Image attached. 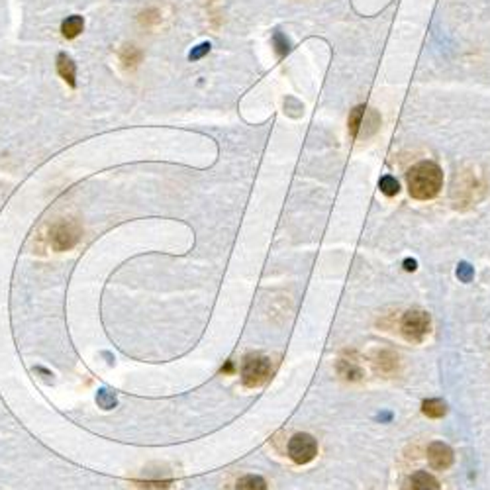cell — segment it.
I'll list each match as a JSON object with an SVG mask.
<instances>
[{"label": "cell", "instance_id": "obj_21", "mask_svg": "<svg viewBox=\"0 0 490 490\" xmlns=\"http://www.w3.org/2000/svg\"><path fill=\"white\" fill-rule=\"evenodd\" d=\"M404 269H406V271H416V261H414V259H406V261H404Z\"/></svg>", "mask_w": 490, "mask_h": 490}, {"label": "cell", "instance_id": "obj_4", "mask_svg": "<svg viewBox=\"0 0 490 490\" xmlns=\"http://www.w3.org/2000/svg\"><path fill=\"white\" fill-rule=\"evenodd\" d=\"M430 314L423 310H408L402 316L400 331L408 341H422L430 331Z\"/></svg>", "mask_w": 490, "mask_h": 490}, {"label": "cell", "instance_id": "obj_19", "mask_svg": "<svg viewBox=\"0 0 490 490\" xmlns=\"http://www.w3.org/2000/svg\"><path fill=\"white\" fill-rule=\"evenodd\" d=\"M473 267L469 265V263H461L459 267H457V277L463 281V283H471V279H473Z\"/></svg>", "mask_w": 490, "mask_h": 490}, {"label": "cell", "instance_id": "obj_15", "mask_svg": "<svg viewBox=\"0 0 490 490\" xmlns=\"http://www.w3.org/2000/svg\"><path fill=\"white\" fill-rule=\"evenodd\" d=\"M161 22V10L159 8H145L143 12L139 14V24L145 27H155Z\"/></svg>", "mask_w": 490, "mask_h": 490}, {"label": "cell", "instance_id": "obj_5", "mask_svg": "<svg viewBox=\"0 0 490 490\" xmlns=\"http://www.w3.org/2000/svg\"><path fill=\"white\" fill-rule=\"evenodd\" d=\"M288 455L296 465H306L318 455V443L310 434H296L288 441Z\"/></svg>", "mask_w": 490, "mask_h": 490}, {"label": "cell", "instance_id": "obj_11", "mask_svg": "<svg viewBox=\"0 0 490 490\" xmlns=\"http://www.w3.org/2000/svg\"><path fill=\"white\" fill-rule=\"evenodd\" d=\"M365 114H367V106L365 104L355 106L353 112L349 114V134H351V137L359 136V130H361V126L365 122Z\"/></svg>", "mask_w": 490, "mask_h": 490}, {"label": "cell", "instance_id": "obj_16", "mask_svg": "<svg viewBox=\"0 0 490 490\" xmlns=\"http://www.w3.org/2000/svg\"><path fill=\"white\" fill-rule=\"evenodd\" d=\"M272 45H275V51H277L279 57H285L288 54V49H290V43L286 40V36L283 32H279V30L272 34Z\"/></svg>", "mask_w": 490, "mask_h": 490}, {"label": "cell", "instance_id": "obj_3", "mask_svg": "<svg viewBox=\"0 0 490 490\" xmlns=\"http://www.w3.org/2000/svg\"><path fill=\"white\" fill-rule=\"evenodd\" d=\"M81 240V226L75 220H61L57 222L49 232V244L55 251L73 249Z\"/></svg>", "mask_w": 490, "mask_h": 490}, {"label": "cell", "instance_id": "obj_13", "mask_svg": "<svg viewBox=\"0 0 490 490\" xmlns=\"http://www.w3.org/2000/svg\"><path fill=\"white\" fill-rule=\"evenodd\" d=\"M422 412L425 416H430V418H441V416H445L447 406L439 398H430V400H425L422 404Z\"/></svg>", "mask_w": 490, "mask_h": 490}, {"label": "cell", "instance_id": "obj_10", "mask_svg": "<svg viewBox=\"0 0 490 490\" xmlns=\"http://www.w3.org/2000/svg\"><path fill=\"white\" fill-rule=\"evenodd\" d=\"M82 27H84V20L81 16H69L67 20H63V24H61V34L67 40H73L81 34Z\"/></svg>", "mask_w": 490, "mask_h": 490}, {"label": "cell", "instance_id": "obj_6", "mask_svg": "<svg viewBox=\"0 0 490 490\" xmlns=\"http://www.w3.org/2000/svg\"><path fill=\"white\" fill-rule=\"evenodd\" d=\"M428 461H430V465L434 469L443 471V469H447L453 463V451H451L450 445H445L441 441H434L428 447Z\"/></svg>", "mask_w": 490, "mask_h": 490}, {"label": "cell", "instance_id": "obj_14", "mask_svg": "<svg viewBox=\"0 0 490 490\" xmlns=\"http://www.w3.org/2000/svg\"><path fill=\"white\" fill-rule=\"evenodd\" d=\"M375 365H377V371H381V373H393L398 365V359L390 351H382L379 353V359L375 361Z\"/></svg>", "mask_w": 490, "mask_h": 490}, {"label": "cell", "instance_id": "obj_7", "mask_svg": "<svg viewBox=\"0 0 490 490\" xmlns=\"http://www.w3.org/2000/svg\"><path fill=\"white\" fill-rule=\"evenodd\" d=\"M57 73L69 86L77 84V65L73 63V59L67 54L57 55Z\"/></svg>", "mask_w": 490, "mask_h": 490}, {"label": "cell", "instance_id": "obj_2", "mask_svg": "<svg viewBox=\"0 0 490 490\" xmlns=\"http://www.w3.org/2000/svg\"><path fill=\"white\" fill-rule=\"evenodd\" d=\"M272 363L265 355H247L242 365V381L247 388H257L271 379Z\"/></svg>", "mask_w": 490, "mask_h": 490}, {"label": "cell", "instance_id": "obj_17", "mask_svg": "<svg viewBox=\"0 0 490 490\" xmlns=\"http://www.w3.org/2000/svg\"><path fill=\"white\" fill-rule=\"evenodd\" d=\"M379 189H381V192H384L386 196H395V194H398V191H400L398 180H396L395 177H390V175H386V177H382L381 180H379Z\"/></svg>", "mask_w": 490, "mask_h": 490}, {"label": "cell", "instance_id": "obj_18", "mask_svg": "<svg viewBox=\"0 0 490 490\" xmlns=\"http://www.w3.org/2000/svg\"><path fill=\"white\" fill-rule=\"evenodd\" d=\"M340 371L345 379H359L361 377V369L357 367L355 363H351V361H341Z\"/></svg>", "mask_w": 490, "mask_h": 490}, {"label": "cell", "instance_id": "obj_20", "mask_svg": "<svg viewBox=\"0 0 490 490\" xmlns=\"http://www.w3.org/2000/svg\"><path fill=\"white\" fill-rule=\"evenodd\" d=\"M208 51H210V43H200V45H196L191 54H189V59H191V61H198V59H202Z\"/></svg>", "mask_w": 490, "mask_h": 490}, {"label": "cell", "instance_id": "obj_12", "mask_svg": "<svg viewBox=\"0 0 490 490\" xmlns=\"http://www.w3.org/2000/svg\"><path fill=\"white\" fill-rule=\"evenodd\" d=\"M235 490H267V482L259 475H245L237 480Z\"/></svg>", "mask_w": 490, "mask_h": 490}, {"label": "cell", "instance_id": "obj_9", "mask_svg": "<svg viewBox=\"0 0 490 490\" xmlns=\"http://www.w3.org/2000/svg\"><path fill=\"white\" fill-rule=\"evenodd\" d=\"M141 59H143V54L136 45H124L120 49V61L126 69H136L141 63Z\"/></svg>", "mask_w": 490, "mask_h": 490}, {"label": "cell", "instance_id": "obj_8", "mask_svg": "<svg viewBox=\"0 0 490 490\" xmlns=\"http://www.w3.org/2000/svg\"><path fill=\"white\" fill-rule=\"evenodd\" d=\"M437 480L430 473H414L408 478V490H437Z\"/></svg>", "mask_w": 490, "mask_h": 490}, {"label": "cell", "instance_id": "obj_1", "mask_svg": "<svg viewBox=\"0 0 490 490\" xmlns=\"http://www.w3.org/2000/svg\"><path fill=\"white\" fill-rule=\"evenodd\" d=\"M443 187V173L434 161H422L408 171V191L418 200H430Z\"/></svg>", "mask_w": 490, "mask_h": 490}]
</instances>
